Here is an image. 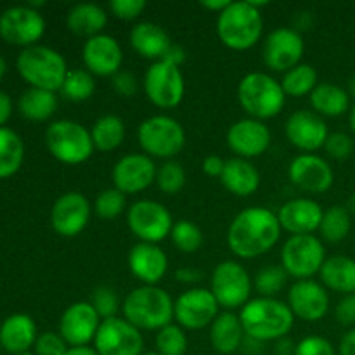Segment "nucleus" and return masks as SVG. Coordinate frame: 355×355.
<instances>
[{
    "label": "nucleus",
    "mask_w": 355,
    "mask_h": 355,
    "mask_svg": "<svg viewBox=\"0 0 355 355\" xmlns=\"http://www.w3.org/2000/svg\"><path fill=\"white\" fill-rule=\"evenodd\" d=\"M277 214L263 207H252L239 211L227 229V246L232 255L252 260L269 253L281 238Z\"/></svg>",
    "instance_id": "1"
},
{
    "label": "nucleus",
    "mask_w": 355,
    "mask_h": 355,
    "mask_svg": "<svg viewBox=\"0 0 355 355\" xmlns=\"http://www.w3.org/2000/svg\"><path fill=\"white\" fill-rule=\"evenodd\" d=\"M246 336L255 342H277L288 336L295 324V315L288 304L277 298L259 297L239 311Z\"/></svg>",
    "instance_id": "2"
},
{
    "label": "nucleus",
    "mask_w": 355,
    "mask_h": 355,
    "mask_svg": "<svg viewBox=\"0 0 355 355\" xmlns=\"http://www.w3.org/2000/svg\"><path fill=\"white\" fill-rule=\"evenodd\" d=\"M173 302L163 288L142 284L125 297L121 312L123 319L141 331H159L172 324Z\"/></svg>",
    "instance_id": "3"
},
{
    "label": "nucleus",
    "mask_w": 355,
    "mask_h": 355,
    "mask_svg": "<svg viewBox=\"0 0 355 355\" xmlns=\"http://www.w3.org/2000/svg\"><path fill=\"white\" fill-rule=\"evenodd\" d=\"M263 33L262 10L245 2H231L217 17V35L231 51H248L260 42Z\"/></svg>",
    "instance_id": "4"
},
{
    "label": "nucleus",
    "mask_w": 355,
    "mask_h": 355,
    "mask_svg": "<svg viewBox=\"0 0 355 355\" xmlns=\"http://www.w3.org/2000/svg\"><path fill=\"white\" fill-rule=\"evenodd\" d=\"M21 78L33 89L59 92L68 75V64L61 52L47 45H31L23 49L16 59Z\"/></svg>",
    "instance_id": "5"
},
{
    "label": "nucleus",
    "mask_w": 355,
    "mask_h": 355,
    "mask_svg": "<svg viewBox=\"0 0 355 355\" xmlns=\"http://www.w3.org/2000/svg\"><path fill=\"white\" fill-rule=\"evenodd\" d=\"M238 101L250 118L255 120H270L284 110L286 94L281 82L272 75L262 71L248 73L238 85Z\"/></svg>",
    "instance_id": "6"
},
{
    "label": "nucleus",
    "mask_w": 355,
    "mask_h": 355,
    "mask_svg": "<svg viewBox=\"0 0 355 355\" xmlns=\"http://www.w3.org/2000/svg\"><path fill=\"white\" fill-rule=\"evenodd\" d=\"M45 146L64 165H82L96 151L90 130L75 120L52 121L45 130Z\"/></svg>",
    "instance_id": "7"
},
{
    "label": "nucleus",
    "mask_w": 355,
    "mask_h": 355,
    "mask_svg": "<svg viewBox=\"0 0 355 355\" xmlns=\"http://www.w3.org/2000/svg\"><path fill=\"white\" fill-rule=\"evenodd\" d=\"M137 141L149 158L173 159L186 146V130L175 118L155 114L139 125Z\"/></svg>",
    "instance_id": "8"
},
{
    "label": "nucleus",
    "mask_w": 355,
    "mask_h": 355,
    "mask_svg": "<svg viewBox=\"0 0 355 355\" xmlns=\"http://www.w3.org/2000/svg\"><path fill=\"white\" fill-rule=\"evenodd\" d=\"M253 290V281L248 270L234 260H225L218 263L211 272L210 291L220 309L229 312L241 311L250 302Z\"/></svg>",
    "instance_id": "9"
},
{
    "label": "nucleus",
    "mask_w": 355,
    "mask_h": 355,
    "mask_svg": "<svg viewBox=\"0 0 355 355\" xmlns=\"http://www.w3.org/2000/svg\"><path fill=\"white\" fill-rule=\"evenodd\" d=\"M142 89L153 106L159 110H173L182 103L186 94V80L180 71V66L162 59L153 62L146 69Z\"/></svg>",
    "instance_id": "10"
},
{
    "label": "nucleus",
    "mask_w": 355,
    "mask_h": 355,
    "mask_svg": "<svg viewBox=\"0 0 355 355\" xmlns=\"http://www.w3.org/2000/svg\"><path fill=\"white\" fill-rule=\"evenodd\" d=\"M324 262V245L314 234L290 236L281 250V267L297 281L314 277L321 272Z\"/></svg>",
    "instance_id": "11"
},
{
    "label": "nucleus",
    "mask_w": 355,
    "mask_h": 355,
    "mask_svg": "<svg viewBox=\"0 0 355 355\" xmlns=\"http://www.w3.org/2000/svg\"><path fill=\"white\" fill-rule=\"evenodd\" d=\"M127 225L141 243L158 245L172 232L173 218L159 201L139 200L127 208Z\"/></svg>",
    "instance_id": "12"
},
{
    "label": "nucleus",
    "mask_w": 355,
    "mask_h": 355,
    "mask_svg": "<svg viewBox=\"0 0 355 355\" xmlns=\"http://www.w3.org/2000/svg\"><path fill=\"white\" fill-rule=\"evenodd\" d=\"M220 314V305L207 288H191L173 302V319L182 329L200 331Z\"/></svg>",
    "instance_id": "13"
},
{
    "label": "nucleus",
    "mask_w": 355,
    "mask_h": 355,
    "mask_svg": "<svg viewBox=\"0 0 355 355\" xmlns=\"http://www.w3.org/2000/svg\"><path fill=\"white\" fill-rule=\"evenodd\" d=\"M94 349L99 355H142L144 336L141 329L116 315L101 321L94 338Z\"/></svg>",
    "instance_id": "14"
},
{
    "label": "nucleus",
    "mask_w": 355,
    "mask_h": 355,
    "mask_svg": "<svg viewBox=\"0 0 355 355\" xmlns=\"http://www.w3.org/2000/svg\"><path fill=\"white\" fill-rule=\"evenodd\" d=\"M305 42L295 28L281 26L270 31L263 40V64L276 73H286L302 62Z\"/></svg>",
    "instance_id": "15"
},
{
    "label": "nucleus",
    "mask_w": 355,
    "mask_h": 355,
    "mask_svg": "<svg viewBox=\"0 0 355 355\" xmlns=\"http://www.w3.org/2000/svg\"><path fill=\"white\" fill-rule=\"evenodd\" d=\"M45 33V19L40 10L30 6H12L0 14V37L10 45L26 49L37 45Z\"/></svg>",
    "instance_id": "16"
},
{
    "label": "nucleus",
    "mask_w": 355,
    "mask_h": 355,
    "mask_svg": "<svg viewBox=\"0 0 355 355\" xmlns=\"http://www.w3.org/2000/svg\"><path fill=\"white\" fill-rule=\"evenodd\" d=\"M92 215V205L78 191L61 194L51 210L52 229L62 238H76L85 231Z\"/></svg>",
    "instance_id": "17"
},
{
    "label": "nucleus",
    "mask_w": 355,
    "mask_h": 355,
    "mask_svg": "<svg viewBox=\"0 0 355 355\" xmlns=\"http://www.w3.org/2000/svg\"><path fill=\"white\" fill-rule=\"evenodd\" d=\"M156 163L144 153H130L114 163L111 179L114 187L127 196L151 187L156 180Z\"/></svg>",
    "instance_id": "18"
},
{
    "label": "nucleus",
    "mask_w": 355,
    "mask_h": 355,
    "mask_svg": "<svg viewBox=\"0 0 355 355\" xmlns=\"http://www.w3.org/2000/svg\"><path fill=\"white\" fill-rule=\"evenodd\" d=\"M225 141L236 158L252 159L262 156L269 149L272 134L263 121L246 116L229 127Z\"/></svg>",
    "instance_id": "19"
},
{
    "label": "nucleus",
    "mask_w": 355,
    "mask_h": 355,
    "mask_svg": "<svg viewBox=\"0 0 355 355\" xmlns=\"http://www.w3.org/2000/svg\"><path fill=\"white\" fill-rule=\"evenodd\" d=\"M288 177L298 189L311 194H322L331 189L335 172L324 158L311 153H302L291 159Z\"/></svg>",
    "instance_id": "20"
},
{
    "label": "nucleus",
    "mask_w": 355,
    "mask_h": 355,
    "mask_svg": "<svg viewBox=\"0 0 355 355\" xmlns=\"http://www.w3.org/2000/svg\"><path fill=\"white\" fill-rule=\"evenodd\" d=\"M284 134L290 144L304 153H311L324 148L329 137L328 125L324 118L311 110H298L290 114L284 123Z\"/></svg>",
    "instance_id": "21"
},
{
    "label": "nucleus",
    "mask_w": 355,
    "mask_h": 355,
    "mask_svg": "<svg viewBox=\"0 0 355 355\" xmlns=\"http://www.w3.org/2000/svg\"><path fill=\"white\" fill-rule=\"evenodd\" d=\"M101 321L90 302H75L59 319V335L69 347H89L94 343Z\"/></svg>",
    "instance_id": "22"
},
{
    "label": "nucleus",
    "mask_w": 355,
    "mask_h": 355,
    "mask_svg": "<svg viewBox=\"0 0 355 355\" xmlns=\"http://www.w3.org/2000/svg\"><path fill=\"white\" fill-rule=\"evenodd\" d=\"M83 66L94 76L113 78L123 66V51L120 42L106 33L89 38L82 47Z\"/></svg>",
    "instance_id": "23"
},
{
    "label": "nucleus",
    "mask_w": 355,
    "mask_h": 355,
    "mask_svg": "<svg viewBox=\"0 0 355 355\" xmlns=\"http://www.w3.org/2000/svg\"><path fill=\"white\" fill-rule=\"evenodd\" d=\"M288 307L295 319L305 322H318L329 311V293L321 283L314 279L295 281L288 291Z\"/></svg>",
    "instance_id": "24"
},
{
    "label": "nucleus",
    "mask_w": 355,
    "mask_h": 355,
    "mask_svg": "<svg viewBox=\"0 0 355 355\" xmlns=\"http://www.w3.org/2000/svg\"><path fill=\"white\" fill-rule=\"evenodd\" d=\"M322 214V207L312 198H295L279 208L277 218L283 231L290 232L291 236H304L319 231Z\"/></svg>",
    "instance_id": "25"
},
{
    "label": "nucleus",
    "mask_w": 355,
    "mask_h": 355,
    "mask_svg": "<svg viewBox=\"0 0 355 355\" xmlns=\"http://www.w3.org/2000/svg\"><path fill=\"white\" fill-rule=\"evenodd\" d=\"M128 269L146 286H158L168 270V257L158 245L139 241L128 252Z\"/></svg>",
    "instance_id": "26"
},
{
    "label": "nucleus",
    "mask_w": 355,
    "mask_h": 355,
    "mask_svg": "<svg viewBox=\"0 0 355 355\" xmlns=\"http://www.w3.org/2000/svg\"><path fill=\"white\" fill-rule=\"evenodd\" d=\"M37 338V324L28 314H12L0 324V347L12 355L30 352Z\"/></svg>",
    "instance_id": "27"
},
{
    "label": "nucleus",
    "mask_w": 355,
    "mask_h": 355,
    "mask_svg": "<svg viewBox=\"0 0 355 355\" xmlns=\"http://www.w3.org/2000/svg\"><path fill=\"white\" fill-rule=\"evenodd\" d=\"M128 40H130V47L141 58L149 59L153 62L162 61L168 49L172 47V42H170L165 28L151 23V21H142V23L135 24L130 30Z\"/></svg>",
    "instance_id": "28"
},
{
    "label": "nucleus",
    "mask_w": 355,
    "mask_h": 355,
    "mask_svg": "<svg viewBox=\"0 0 355 355\" xmlns=\"http://www.w3.org/2000/svg\"><path fill=\"white\" fill-rule=\"evenodd\" d=\"M220 182L225 189L238 198H248L260 187V172L250 159L231 158L225 162Z\"/></svg>",
    "instance_id": "29"
},
{
    "label": "nucleus",
    "mask_w": 355,
    "mask_h": 355,
    "mask_svg": "<svg viewBox=\"0 0 355 355\" xmlns=\"http://www.w3.org/2000/svg\"><path fill=\"white\" fill-rule=\"evenodd\" d=\"M246 333L236 312H220L210 326V343L220 355H231L243 347Z\"/></svg>",
    "instance_id": "30"
},
{
    "label": "nucleus",
    "mask_w": 355,
    "mask_h": 355,
    "mask_svg": "<svg viewBox=\"0 0 355 355\" xmlns=\"http://www.w3.org/2000/svg\"><path fill=\"white\" fill-rule=\"evenodd\" d=\"M107 24V12L97 3H76L66 16V26L76 37H85L87 40L101 35Z\"/></svg>",
    "instance_id": "31"
},
{
    "label": "nucleus",
    "mask_w": 355,
    "mask_h": 355,
    "mask_svg": "<svg viewBox=\"0 0 355 355\" xmlns=\"http://www.w3.org/2000/svg\"><path fill=\"white\" fill-rule=\"evenodd\" d=\"M322 286L336 293L355 295V260L345 255H335L326 259L319 272Z\"/></svg>",
    "instance_id": "32"
},
{
    "label": "nucleus",
    "mask_w": 355,
    "mask_h": 355,
    "mask_svg": "<svg viewBox=\"0 0 355 355\" xmlns=\"http://www.w3.org/2000/svg\"><path fill=\"white\" fill-rule=\"evenodd\" d=\"M311 107L319 116L336 118L350 110V94L336 83L322 82L309 96Z\"/></svg>",
    "instance_id": "33"
},
{
    "label": "nucleus",
    "mask_w": 355,
    "mask_h": 355,
    "mask_svg": "<svg viewBox=\"0 0 355 355\" xmlns=\"http://www.w3.org/2000/svg\"><path fill=\"white\" fill-rule=\"evenodd\" d=\"M19 113L31 121H45L55 113L59 106L58 94L44 89H30L24 90L19 97Z\"/></svg>",
    "instance_id": "34"
},
{
    "label": "nucleus",
    "mask_w": 355,
    "mask_h": 355,
    "mask_svg": "<svg viewBox=\"0 0 355 355\" xmlns=\"http://www.w3.org/2000/svg\"><path fill=\"white\" fill-rule=\"evenodd\" d=\"M94 148L99 153H110L120 148L125 141V121L116 114H103L90 128Z\"/></svg>",
    "instance_id": "35"
},
{
    "label": "nucleus",
    "mask_w": 355,
    "mask_h": 355,
    "mask_svg": "<svg viewBox=\"0 0 355 355\" xmlns=\"http://www.w3.org/2000/svg\"><path fill=\"white\" fill-rule=\"evenodd\" d=\"M24 159V142L12 128L0 127V179L12 177Z\"/></svg>",
    "instance_id": "36"
},
{
    "label": "nucleus",
    "mask_w": 355,
    "mask_h": 355,
    "mask_svg": "<svg viewBox=\"0 0 355 355\" xmlns=\"http://www.w3.org/2000/svg\"><path fill=\"white\" fill-rule=\"evenodd\" d=\"M318 85V69L307 62H300L298 66L291 68L290 71L284 73L283 80H281V87H283L286 97H295V99L311 96Z\"/></svg>",
    "instance_id": "37"
},
{
    "label": "nucleus",
    "mask_w": 355,
    "mask_h": 355,
    "mask_svg": "<svg viewBox=\"0 0 355 355\" xmlns=\"http://www.w3.org/2000/svg\"><path fill=\"white\" fill-rule=\"evenodd\" d=\"M350 227H352V215L349 214L345 207L335 205L322 214L319 232H321L324 241L340 243L349 236Z\"/></svg>",
    "instance_id": "38"
},
{
    "label": "nucleus",
    "mask_w": 355,
    "mask_h": 355,
    "mask_svg": "<svg viewBox=\"0 0 355 355\" xmlns=\"http://www.w3.org/2000/svg\"><path fill=\"white\" fill-rule=\"evenodd\" d=\"M59 92L71 103H85L96 92V76L85 68L69 69Z\"/></svg>",
    "instance_id": "39"
},
{
    "label": "nucleus",
    "mask_w": 355,
    "mask_h": 355,
    "mask_svg": "<svg viewBox=\"0 0 355 355\" xmlns=\"http://www.w3.org/2000/svg\"><path fill=\"white\" fill-rule=\"evenodd\" d=\"M173 246L182 253H196L203 246V231L198 227L194 222L182 218V220L173 222L172 232H170Z\"/></svg>",
    "instance_id": "40"
},
{
    "label": "nucleus",
    "mask_w": 355,
    "mask_h": 355,
    "mask_svg": "<svg viewBox=\"0 0 355 355\" xmlns=\"http://www.w3.org/2000/svg\"><path fill=\"white\" fill-rule=\"evenodd\" d=\"M186 170L175 159L163 162V165H159L158 170H156L155 184L162 193L168 194V196L179 194L184 189V186H186Z\"/></svg>",
    "instance_id": "41"
},
{
    "label": "nucleus",
    "mask_w": 355,
    "mask_h": 355,
    "mask_svg": "<svg viewBox=\"0 0 355 355\" xmlns=\"http://www.w3.org/2000/svg\"><path fill=\"white\" fill-rule=\"evenodd\" d=\"M288 283V272L281 266L263 267L257 272L253 279V288L260 293V297L276 298L277 293L284 290Z\"/></svg>",
    "instance_id": "42"
},
{
    "label": "nucleus",
    "mask_w": 355,
    "mask_h": 355,
    "mask_svg": "<svg viewBox=\"0 0 355 355\" xmlns=\"http://www.w3.org/2000/svg\"><path fill=\"white\" fill-rule=\"evenodd\" d=\"M156 352L162 355H186L187 352V335L186 329L179 324H168L156 331L155 338Z\"/></svg>",
    "instance_id": "43"
},
{
    "label": "nucleus",
    "mask_w": 355,
    "mask_h": 355,
    "mask_svg": "<svg viewBox=\"0 0 355 355\" xmlns=\"http://www.w3.org/2000/svg\"><path fill=\"white\" fill-rule=\"evenodd\" d=\"M125 207H127V198L116 187L101 191L96 198V203H94L96 215L104 220H113V218L120 217L125 211Z\"/></svg>",
    "instance_id": "44"
},
{
    "label": "nucleus",
    "mask_w": 355,
    "mask_h": 355,
    "mask_svg": "<svg viewBox=\"0 0 355 355\" xmlns=\"http://www.w3.org/2000/svg\"><path fill=\"white\" fill-rule=\"evenodd\" d=\"M89 302L96 309V312L99 314V318L103 321L104 319L116 318L118 311H120V298H118V293L114 291V288L107 286V284H101V286L94 288Z\"/></svg>",
    "instance_id": "45"
},
{
    "label": "nucleus",
    "mask_w": 355,
    "mask_h": 355,
    "mask_svg": "<svg viewBox=\"0 0 355 355\" xmlns=\"http://www.w3.org/2000/svg\"><path fill=\"white\" fill-rule=\"evenodd\" d=\"M68 350L69 345L64 342V338L54 331H45L38 335L33 347L35 355H66Z\"/></svg>",
    "instance_id": "46"
},
{
    "label": "nucleus",
    "mask_w": 355,
    "mask_h": 355,
    "mask_svg": "<svg viewBox=\"0 0 355 355\" xmlns=\"http://www.w3.org/2000/svg\"><path fill=\"white\" fill-rule=\"evenodd\" d=\"M293 355H336L335 347L324 336H305L295 345Z\"/></svg>",
    "instance_id": "47"
},
{
    "label": "nucleus",
    "mask_w": 355,
    "mask_h": 355,
    "mask_svg": "<svg viewBox=\"0 0 355 355\" xmlns=\"http://www.w3.org/2000/svg\"><path fill=\"white\" fill-rule=\"evenodd\" d=\"M324 149L331 158L347 159L354 153V139L345 132H333V134H329L328 141H326Z\"/></svg>",
    "instance_id": "48"
},
{
    "label": "nucleus",
    "mask_w": 355,
    "mask_h": 355,
    "mask_svg": "<svg viewBox=\"0 0 355 355\" xmlns=\"http://www.w3.org/2000/svg\"><path fill=\"white\" fill-rule=\"evenodd\" d=\"M146 0H111L110 12L121 21H134L144 12Z\"/></svg>",
    "instance_id": "49"
},
{
    "label": "nucleus",
    "mask_w": 355,
    "mask_h": 355,
    "mask_svg": "<svg viewBox=\"0 0 355 355\" xmlns=\"http://www.w3.org/2000/svg\"><path fill=\"white\" fill-rule=\"evenodd\" d=\"M113 89L121 97H134L139 90V82L134 73L121 69L113 76Z\"/></svg>",
    "instance_id": "50"
},
{
    "label": "nucleus",
    "mask_w": 355,
    "mask_h": 355,
    "mask_svg": "<svg viewBox=\"0 0 355 355\" xmlns=\"http://www.w3.org/2000/svg\"><path fill=\"white\" fill-rule=\"evenodd\" d=\"M335 318L342 326L355 324V295H345V297L336 304Z\"/></svg>",
    "instance_id": "51"
},
{
    "label": "nucleus",
    "mask_w": 355,
    "mask_h": 355,
    "mask_svg": "<svg viewBox=\"0 0 355 355\" xmlns=\"http://www.w3.org/2000/svg\"><path fill=\"white\" fill-rule=\"evenodd\" d=\"M224 166H225V159L217 155L207 156V158L203 159V163H201V170H203L205 175L218 177V179H220L222 172H224Z\"/></svg>",
    "instance_id": "52"
},
{
    "label": "nucleus",
    "mask_w": 355,
    "mask_h": 355,
    "mask_svg": "<svg viewBox=\"0 0 355 355\" xmlns=\"http://www.w3.org/2000/svg\"><path fill=\"white\" fill-rule=\"evenodd\" d=\"M175 279L184 284H196L203 279V274L198 269H191V267H184L175 272Z\"/></svg>",
    "instance_id": "53"
},
{
    "label": "nucleus",
    "mask_w": 355,
    "mask_h": 355,
    "mask_svg": "<svg viewBox=\"0 0 355 355\" xmlns=\"http://www.w3.org/2000/svg\"><path fill=\"white\" fill-rule=\"evenodd\" d=\"M10 114H12V99H10L9 94L0 90V127H3Z\"/></svg>",
    "instance_id": "54"
},
{
    "label": "nucleus",
    "mask_w": 355,
    "mask_h": 355,
    "mask_svg": "<svg viewBox=\"0 0 355 355\" xmlns=\"http://www.w3.org/2000/svg\"><path fill=\"white\" fill-rule=\"evenodd\" d=\"M338 355H355V329L345 333L338 347Z\"/></svg>",
    "instance_id": "55"
},
{
    "label": "nucleus",
    "mask_w": 355,
    "mask_h": 355,
    "mask_svg": "<svg viewBox=\"0 0 355 355\" xmlns=\"http://www.w3.org/2000/svg\"><path fill=\"white\" fill-rule=\"evenodd\" d=\"M163 59H165V61H168V62H172V64L180 66L184 61H186V51H184L180 45L172 44V47L168 49V52H166L165 58H163Z\"/></svg>",
    "instance_id": "56"
},
{
    "label": "nucleus",
    "mask_w": 355,
    "mask_h": 355,
    "mask_svg": "<svg viewBox=\"0 0 355 355\" xmlns=\"http://www.w3.org/2000/svg\"><path fill=\"white\" fill-rule=\"evenodd\" d=\"M229 3H231V2H229V0H201L200 6L203 7V9L210 10V12L220 14L222 10L227 9Z\"/></svg>",
    "instance_id": "57"
},
{
    "label": "nucleus",
    "mask_w": 355,
    "mask_h": 355,
    "mask_svg": "<svg viewBox=\"0 0 355 355\" xmlns=\"http://www.w3.org/2000/svg\"><path fill=\"white\" fill-rule=\"evenodd\" d=\"M66 355H99L96 352L94 347H69L68 354Z\"/></svg>",
    "instance_id": "58"
},
{
    "label": "nucleus",
    "mask_w": 355,
    "mask_h": 355,
    "mask_svg": "<svg viewBox=\"0 0 355 355\" xmlns=\"http://www.w3.org/2000/svg\"><path fill=\"white\" fill-rule=\"evenodd\" d=\"M345 208H347V210H349L350 215H354V217H355V193L349 198V201H347V207Z\"/></svg>",
    "instance_id": "59"
},
{
    "label": "nucleus",
    "mask_w": 355,
    "mask_h": 355,
    "mask_svg": "<svg viewBox=\"0 0 355 355\" xmlns=\"http://www.w3.org/2000/svg\"><path fill=\"white\" fill-rule=\"evenodd\" d=\"M6 71H7V62H6V59H3V55L0 54V80L3 78Z\"/></svg>",
    "instance_id": "60"
},
{
    "label": "nucleus",
    "mask_w": 355,
    "mask_h": 355,
    "mask_svg": "<svg viewBox=\"0 0 355 355\" xmlns=\"http://www.w3.org/2000/svg\"><path fill=\"white\" fill-rule=\"evenodd\" d=\"M349 125H350V128H352V132H354V135H355V106L352 107V110H350Z\"/></svg>",
    "instance_id": "61"
},
{
    "label": "nucleus",
    "mask_w": 355,
    "mask_h": 355,
    "mask_svg": "<svg viewBox=\"0 0 355 355\" xmlns=\"http://www.w3.org/2000/svg\"><path fill=\"white\" fill-rule=\"evenodd\" d=\"M142 355H162V354H158V352H144Z\"/></svg>",
    "instance_id": "62"
},
{
    "label": "nucleus",
    "mask_w": 355,
    "mask_h": 355,
    "mask_svg": "<svg viewBox=\"0 0 355 355\" xmlns=\"http://www.w3.org/2000/svg\"><path fill=\"white\" fill-rule=\"evenodd\" d=\"M19 355H35L33 352H26V354H19Z\"/></svg>",
    "instance_id": "63"
},
{
    "label": "nucleus",
    "mask_w": 355,
    "mask_h": 355,
    "mask_svg": "<svg viewBox=\"0 0 355 355\" xmlns=\"http://www.w3.org/2000/svg\"><path fill=\"white\" fill-rule=\"evenodd\" d=\"M0 349H2V347H0Z\"/></svg>",
    "instance_id": "64"
}]
</instances>
